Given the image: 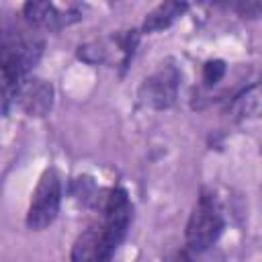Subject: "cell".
Instances as JSON below:
<instances>
[{
  "instance_id": "4",
  "label": "cell",
  "mask_w": 262,
  "mask_h": 262,
  "mask_svg": "<svg viewBox=\"0 0 262 262\" xmlns=\"http://www.w3.org/2000/svg\"><path fill=\"white\" fill-rule=\"evenodd\" d=\"M102 219L98 223L100 231L104 233V237L119 248V244L125 239L127 231H129V223H131V201L125 188H111L108 194L104 196L102 205Z\"/></svg>"
},
{
  "instance_id": "7",
  "label": "cell",
  "mask_w": 262,
  "mask_h": 262,
  "mask_svg": "<svg viewBox=\"0 0 262 262\" xmlns=\"http://www.w3.org/2000/svg\"><path fill=\"white\" fill-rule=\"evenodd\" d=\"M53 104V88L49 82L41 78H25L18 96H16V106L23 108L31 117H43L51 111Z\"/></svg>"
},
{
  "instance_id": "12",
  "label": "cell",
  "mask_w": 262,
  "mask_h": 262,
  "mask_svg": "<svg viewBox=\"0 0 262 262\" xmlns=\"http://www.w3.org/2000/svg\"><path fill=\"white\" fill-rule=\"evenodd\" d=\"M164 262H192V258H190V254H188L186 250H176V252H172Z\"/></svg>"
},
{
  "instance_id": "1",
  "label": "cell",
  "mask_w": 262,
  "mask_h": 262,
  "mask_svg": "<svg viewBox=\"0 0 262 262\" xmlns=\"http://www.w3.org/2000/svg\"><path fill=\"white\" fill-rule=\"evenodd\" d=\"M225 227L223 211L211 190H203L186 223V246L190 252H205L211 248Z\"/></svg>"
},
{
  "instance_id": "13",
  "label": "cell",
  "mask_w": 262,
  "mask_h": 262,
  "mask_svg": "<svg viewBox=\"0 0 262 262\" xmlns=\"http://www.w3.org/2000/svg\"><path fill=\"white\" fill-rule=\"evenodd\" d=\"M0 25H2V23H0Z\"/></svg>"
},
{
  "instance_id": "2",
  "label": "cell",
  "mask_w": 262,
  "mask_h": 262,
  "mask_svg": "<svg viewBox=\"0 0 262 262\" xmlns=\"http://www.w3.org/2000/svg\"><path fill=\"white\" fill-rule=\"evenodd\" d=\"M41 51L43 43L35 35L0 25V72L29 76L33 66L39 61Z\"/></svg>"
},
{
  "instance_id": "11",
  "label": "cell",
  "mask_w": 262,
  "mask_h": 262,
  "mask_svg": "<svg viewBox=\"0 0 262 262\" xmlns=\"http://www.w3.org/2000/svg\"><path fill=\"white\" fill-rule=\"evenodd\" d=\"M237 10H239L242 16H258V12H260V4H258V2H254V4H239Z\"/></svg>"
},
{
  "instance_id": "5",
  "label": "cell",
  "mask_w": 262,
  "mask_h": 262,
  "mask_svg": "<svg viewBox=\"0 0 262 262\" xmlns=\"http://www.w3.org/2000/svg\"><path fill=\"white\" fill-rule=\"evenodd\" d=\"M180 84V72L174 63H162L139 88V98L151 108H170L176 102Z\"/></svg>"
},
{
  "instance_id": "10",
  "label": "cell",
  "mask_w": 262,
  "mask_h": 262,
  "mask_svg": "<svg viewBox=\"0 0 262 262\" xmlns=\"http://www.w3.org/2000/svg\"><path fill=\"white\" fill-rule=\"evenodd\" d=\"M223 74H225V63L219 61V59H215V61H209V63L205 66L203 78H205V82L211 86V84H217V82L223 78Z\"/></svg>"
},
{
  "instance_id": "3",
  "label": "cell",
  "mask_w": 262,
  "mask_h": 262,
  "mask_svg": "<svg viewBox=\"0 0 262 262\" xmlns=\"http://www.w3.org/2000/svg\"><path fill=\"white\" fill-rule=\"evenodd\" d=\"M61 203V182L53 168L45 170L35 186L29 211H27V227L33 231H41L49 227L57 213Z\"/></svg>"
},
{
  "instance_id": "6",
  "label": "cell",
  "mask_w": 262,
  "mask_h": 262,
  "mask_svg": "<svg viewBox=\"0 0 262 262\" xmlns=\"http://www.w3.org/2000/svg\"><path fill=\"white\" fill-rule=\"evenodd\" d=\"M117 248L104 237V233L100 231L98 223L90 225L88 229H84L74 246H72V254H70V262H113Z\"/></svg>"
},
{
  "instance_id": "8",
  "label": "cell",
  "mask_w": 262,
  "mask_h": 262,
  "mask_svg": "<svg viewBox=\"0 0 262 262\" xmlns=\"http://www.w3.org/2000/svg\"><path fill=\"white\" fill-rule=\"evenodd\" d=\"M23 14L35 27L43 29H61L80 18L76 8H59L53 2H27L23 6Z\"/></svg>"
},
{
  "instance_id": "9",
  "label": "cell",
  "mask_w": 262,
  "mask_h": 262,
  "mask_svg": "<svg viewBox=\"0 0 262 262\" xmlns=\"http://www.w3.org/2000/svg\"><path fill=\"white\" fill-rule=\"evenodd\" d=\"M188 6L184 2H162L158 4L143 20V31L145 33H154V31H162L166 27H170Z\"/></svg>"
}]
</instances>
